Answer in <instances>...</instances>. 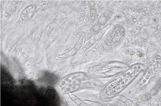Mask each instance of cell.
Instances as JSON below:
<instances>
[{
    "label": "cell",
    "mask_w": 161,
    "mask_h": 106,
    "mask_svg": "<svg viewBox=\"0 0 161 106\" xmlns=\"http://www.w3.org/2000/svg\"><path fill=\"white\" fill-rule=\"evenodd\" d=\"M99 36L100 35H99L97 33L93 37L89 40L88 43L83 48L82 51L83 52H85L87 50L89 49V48L93 46L94 45L95 43L99 40V39L100 38L99 37Z\"/></svg>",
    "instance_id": "3957f363"
},
{
    "label": "cell",
    "mask_w": 161,
    "mask_h": 106,
    "mask_svg": "<svg viewBox=\"0 0 161 106\" xmlns=\"http://www.w3.org/2000/svg\"><path fill=\"white\" fill-rule=\"evenodd\" d=\"M68 95H69V97H70V99L72 100V101L74 102V103L76 104L77 105H82V104L83 103V102L80 99H78L74 94L72 93H70L68 94Z\"/></svg>",
    "instance_id": "277c9868"
},
{
    "label": "cell",
    "mask_w": 161,
    "mask_h": 106,
    "mask_svg": "<svg viewBox=\"0 0 161 106\" xmlns=\"http://www.w3.org/2000/svg\"><path fill=\"white\" fill-rule=\"evenodd\" d=\"M101 27H102V25L99 23H97L95 24L92 26L91 29H90V31L89 32L87 35L85 37V41H89L91 38L95 35L99 31V30L101 29Z\"/></svg>",
    "instance_id": "7a4b0ae2"
},
{
    "label": "cell",
    "mask_w": 161,
    "mask_h": 106,
    "mask_svg": "<svg viewBox=\"0 0 161 106\" xmlns=\"http://www.w3.org/2000/svg\"><path fill=\"white\" fill-rule=\"evenodd\" d=\"M83 103L85 104H86L87 105L92 106H100L104 105L101 104L97 102L92 101H87V100H85L83 101Z\"/></svg>",
    "instance_id": "5b68a950"
},
{
    "label": "cell",
    "mask_w": 161,
    "mask_h": 106,
    "mask_svg": "<svg viewBox=\"0 0 161 106\" xmlns=\"http://www.w3.org/2000/svg\"><path fill=\"white\" fill-rule=\"evenodd\" d=\"M151 96L149 95H145L143 96L141 98H140V100H141V102L143 101H147L149 99H150V97Z\"/></svg>",
    "instance_id": "8992f818"
},
{
    "label": "cell",
    "mask_w": 161,
    "mask_h": 106,
    "mask_svg": "<svg viewBox=\"0 0 161 106\" xmlns=\"http://www.w3.org/2000/svg\"><path fill=\"white\" fill-rule=\"evenodd\" d=\"M52 1H53V0H52Z\"/></svg>",
    "instance_id": "52a82bcc"
},
{
    "label": "cell",
    "mask_w": 161,
    "mask_h": 106,
    "mask_svg": "<svg viewBox=\"0 0 161 106\" xmlns=\"http://www.w3.org/2000/svg\"><path fill=\"white\" fill-rule=\"evenodd\" d=\"M81 49V47L78 46V45L76 44L74 45V47L72 48L71 49L69 50L68 52L64 54H61L57 56L56 57L57 59H66L73 57L77 54V52Z\"/></svg>",
    "instance_id": "6da1fadb"
}]
</instances>
